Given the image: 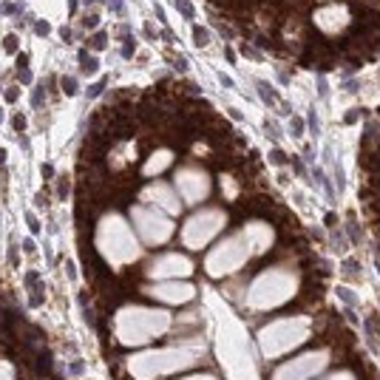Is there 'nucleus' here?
<instances>
[{
    "mask_svg": "<svg viewBox=\"0 0 380 380\" xmlns=\"http://www.w3.org/2000/svg\"><path fill=\"white\" fill-rule=\"evenodd\" d=\"M176 188H179L182 199L193 204V202H202V199L210 193V179H207V173H204V171L190 168V171H179V176H176Z\"/></svg>",
    "mask_w": 380,
    "mask_h": 380,
    "instance_id": "5",
    "label": "nucleus"
},
{
    "mask_svg": "<svg viewBox=\"0 0 380 380\" xmlns=\"http://www.w3.org/2000/svg\"><path fill=\"white\" fill-rule=\"evenodd\" d=\"M133 221L139 227V233L145 239V244H162L171 239L173 233V224L165 213L157 210H145V207H133Z\"/></svg>",
    "mask_w": 380,
    "mask_h": 380,
    "instance_id": "3",
    "label": "nucleus"
},
{
    "mask_svg": "<svg viewBox=\"0 0 380 380\" xmlns=\"http://www.w3.org/2000/svg\"><path fill=\"white\" fill-rule=\"evenodd\" d=\"M315 23L327 32V34H338L343 32V26L349 23V12L346 6H324L315 12Z\"/></svg>",
    "mask_w": 380,
    "mask_h": 380,
    "instance_id": "6",
    "label": "nucleus"
},
{
    "mask_svg": "<svg viewBox=\"0 0 380 380\" xmlns=\"http://www.w3.org/2000/svg\"><path fill=\"white\" fill-rule=\"evenodd\" d=\"M4 48H6V51H15V48H18V40H15V37H6V40H4Z\"/></svg>",
    "mask_w": 380,
    "mask_h": 380,
    "instance_id": "10",
    "label": "nucleus"
},
{
    "mask_svg": "<svg viewBox=\"0 0 380 380\" xmlns=\"http://www.w3.org/2000/svg\"><path fill=\"white\" fill-rule=\"evenodd\" d=\"M193 267L182 256H159L150 267V275H188Z\"/></svg>",
    "mask_w": 380,
    "mask_h": 380,
    "instance_id": "7",
    "label": "nucleus"
},
{
    "mask_svg": "<svg viewBox=\"0 0 380 380\" xmlns=\"http://www.w3.org/2000/svg\"><path fill=\"white\" fill-rule=\"evenodd\" d=\"M171 162H173V150H157V154L145 162L142 173H148V176H157V173H162V171H165Z\"/></svg>",
    "mask_w": 380,
    "mask_h": 380,
    "instance_id": "9",
    "label": "nucleus"
},
{
    "mask_svg": "<svg viewBox=\"0 0 380 380\" xmlns=\"http://www.w3.org/2000/svg\"><path fill=\"white\" fill-rule=\"evenodd\" d=\"M100 250L108 256V261H133L139 247L131 236V230L125 227V221L119 216H105L100 221V236H97Z\"/></svg>",
    "mask_w": 380,
    "mask_h": 380,
    "instance_id": "1",
    "label": "nucleus"
},
{
    "mask_svg": "<svg viewBox=\"0 0 380 380\" xmlns=\"http://www.w3.org/2000/svg\"><path fill=\"white\" fill-rule=\"evenodd\" d=\"M142 199L154 202L157 207H162V210H168V213H179V199H176V193H173L168 185H154V188H148V190L142 193Z\"/></svg>",
    "mask_w": 380,
    "mask_h": 380,
    "instance_id": "8",
    "label": "nucleus"
},
{
    "mask_svg": "<svg viewBox=\"0 0 380 380\" xmlns=\"http://www.w3.org/2000/svg\"><path fill=\"white\" fill-rule=\"evenodd\" d=\"M244 261H247L244 242H242V239H230V242L218 244V247H216V253H210V258H207V270H210V273H216V275H221V273L233 270V267H239V264H244Z\"/></svg>",
    "mask_w": 380,
    "mask_h": 380,
    "instance_id": "4",
    "label": "nucleus"
},
{
    "mask_svg": "<svg viewBox=\"0 0 380 380\" xmlns=\"http://www.w3.org/2000/svg\"><path fill=\"white\" fill-rule=\"evenodd\" d=\"M224 221H227V216H224V210H199V213H193L188 221H185V230H182V239H185V244L188 247H204L221 227H224Z\"/></svg>",
    "mask_w": 380,
    "mask_h": 380,
    "instance_id": "2",
    "label": "nucleus"
}]
</instances>
